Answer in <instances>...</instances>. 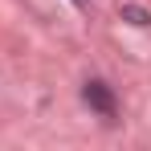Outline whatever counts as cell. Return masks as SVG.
Listing matches in <instances>:
<instances>
[{
	"label": "cell",
	"mask_w": 151,
	"mask_h": 151,
	"mask_svg": "<svg viewBox=\"0 0 151 151\" xmlns=\"http://www.w3.org/2000/svg\"><path fill=\"white\" fill-rule=\"evenodd\" d=\"M82 98L90 102L98 114H114V98H110V90L102 86V82H86V90H82Z\"/></svg>",
	"instance_id": "6da1fadb"
},
{
	"label": "cell",
	"mask_w": 151,
	"mask_h": 151,
	"mask_svg": "<svg viewBox=\"0 0 151 151\" xmlns=\"http://www.w3.org/2000/svg\"><path fill=\"white\" fill-rule=\"evenodd\" d=\"M78 4H86V0H78Z\"/></svg>",
	"instance_id": "7a4b0ae2"
}]
</instances>
